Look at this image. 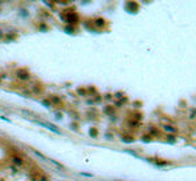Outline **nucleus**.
I'll list each match as a JSON object with an SVG mask.
<instances>
[{
	"label": "nucleus",
	"mask_w": 196,
	"mask_h": 181,
	"mask_svg": "<svg viewBox=\"0 0 196 181\" xmlns=\"http://www.w3.org/2000/svg\"><path fill=\"white\" fill-rule=\"evenodd\" d=\"M164 129H166V131H168V132H175V128H172V127H168V125L164 127Z\"/></svg>",
	"instance_id": "20e7f679"
},
{
	"label": "nucleus",
	"mask_w": 196,
	"mask_h": 181,
	"mask_svg": "<svg viewBox=\"0 0 196 181\" xmlns=\"http://www.w3.org/2000/svg\"><path fill=\"white\" fill-rule=\"evenodd\" d=\"M40 125H43V127H45V128H48L49 131H52V132H55V133H58V135H60V131H59L56 127H52V125H49L48 123H39Z\"/></svg>",
	"instance_id": "7ed1b4c3"
},
{
	"label": "nucleus",
	"mask_w": 196,
	"mask_h": 181,
	"mask_svg": "<svg viewBox=\"0 0 196 181\" xmlns=\"http://www.w3.org/2000/svg\"><path fill=\"white\" fill-rule=\"evenodd\" d=\"M18 76L20 79H23V80H28V79H29V73H28L27 71H23V69L18 71Z\"/></svg>",
	"instance_id": "f03ea898"
},
{
	"label": "nucleus",
	"mask_w": 196,
	"mask_h": 181,
	"mask_svg": "<svg viewBox=\"0 0 196 181\" xmlns=\"http://www.w3.org/2000/svg\"><path fill=\"white\" fill-rule=\"evenodd\" d=\"M63 19L67 23H76V21H78V15H76V13H69V15H67Z\"/></svg>",
	"instance_id": "f257e3e1"
}]
</instances>
